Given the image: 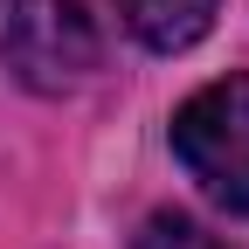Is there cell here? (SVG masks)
Returning <instances> with one entry per match:
<instances>
[{"instance_id": "1", "label": "cell", "mask_w": 249, "mask_h": 249, "mask_svg": "<svg viewBox=\"0 0 249 249\" xmlns=\"http://www.w3.org/2000/svg\"><path fill=\"white\" fill-rule=\"evenodd\" d=\"M173 160L222 214L249 222V76L201 83L173 111Z\"/></svg>"}, {"instance_id": "2", "label": "cell", "mask_w": 249, "mask_h": 249, "mask_svg": "<svg viewBox=\"0 0 249 249\" xmlns=\"http://www.w3.org/2000/svg\"><path fill=\"white\" fill-rule=\"evenodd\" d=\"M97 28L76 0H0V62L21 90L62 97L97 70Z\"/></svg>"}, {"instance_id": "3", "label": "cell", "mask_w": 249, "mask_h": 249, "mask_svg": "<svg viewBox=\"0 0 249 249\" xmlns=\"http://www.w3.org/2000/svg\"><path fill=\"white\" fill-rule=\"evenodd\" d=\"M111 7H118V21L132 28L145 49L180 55V49H194L214 28V7H222V0H111Z\"/></svg>"}, {"instance_id": "4", "label": "cell", "mask_w": 249, "mask_h": 249, "mask_svg": "<svg viewBox=\"0 0 249 249\" xmlns=\"http://www.w3.org/2000/svg\"><path fill=\"white\" fill-rule=\"evenodd\" d=\"M132 249H229V242H222V235H208L194 214H173V208H160V214H145V222H139Z\"/></svg>"}]
</instances>
